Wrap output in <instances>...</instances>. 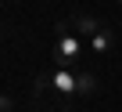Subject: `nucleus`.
Wrapping results in <instances>:
<instances>
[{"mask_svg":"<svg viewBox=\"0 0 122 112\" xmlns=\"http://www.w3.org/2000/svg\"><path fill=\"white\" fill-rule=\"evenodd\" d=\"M79 58H83V36H79L68 22H61V25H57V40H54V65L76 69Z\"/></svg>","mask_w":122,"mask_h":112,"instance_id":"nucleus-1","label":"nucleus"},{"mask_svg":"<svg viewBox=\"0 0 122 112\" xmlns=\"http://www.w3.org/2000/svg\"><path fill=\"white\" fill-rule=\"evenodd\" d=\"M36 94L50 98V94H76V69H61L54 65L50 72H40L36 76Z\"/></svg>","mask_w":122,"mask_h":112,"instance_id":"nucleus-2","label":"nucleus"},{"mask_svg":"<svg viewBox=\"0 0 122 112\" xmlns=\"http://www.w3.org/2000/svg\"><path fill=\"white\" fill-rule=\"evenodd\" d=\"M65 22H68V25H72L79 36H86V40H90V36H93L101 25H104V22H97L93 15H72V18H65Z\"/></svg>","mask_w":122,"mask_h":112,"instance_id":"nucleus-3","label":"nucleus"},{"mask_svg":"<svg viewBox=\"0 0 122 112\" xmlns=\"http://www.w3.org/2000/svg\"><path fill=\"white\" fill-rule=\"evenodd\" d=\"M111 47H115V33H111L108 25H101V29L90 36V51H93V54H108Z\"/></svg>","mask_w":122,"mask_h":112,"instance_id":"nucleus-4","label":"nucleus"},{"mask_svg":"<svg viewBox=\"0 0 122 112\" xmlns=\"http://www.w3.org/2000/svg\"><path fill=\"white\" fill-rule=\"evenodd\" d=\"M93 90H97V76H90V72H76V94L90 98Z\"/></svg>","mask_w":122,"mask_h":112,"instance_id":"nucleus-5","label":"nucleus"},{"mask_svg":"<svg viewBox=\"0 0 122 112\" xmlns=\"http://www.w3.org/2000/svg\"><path fill=\"white\" fill-rule=\"evenodd\" d=\"M4 108H11V105H7V98H0V112H4Z\"/></svg>","mask_w":122,"mask_h":112,"instance_id":"nucleus-6","label":"nucleus"},{"mask_svg":"<svg viewBox=\"0 0 122 112\" xmlns=\"http://www.w3.org/2000/svg\"><path fill=\"white\" fill-rule=\"evenodd\" d=\"M118 4H122V0H118Z\"/></svg>","mask_w":122,"mask_h":112,"instance_id":"nucleus-7","label":"nucleus"}]
</instances>
